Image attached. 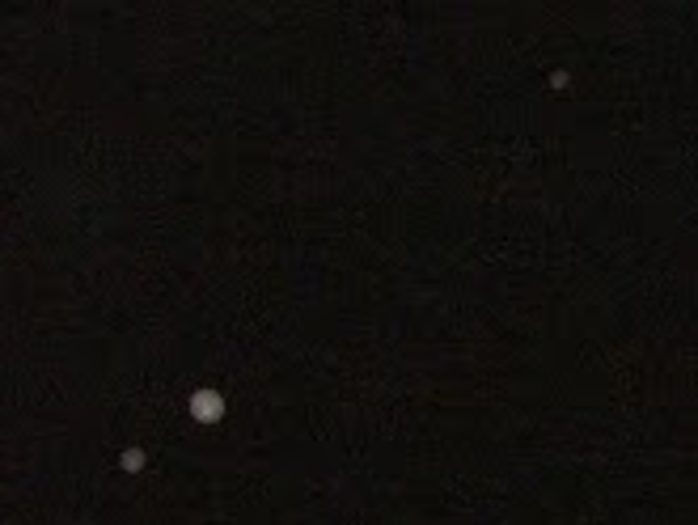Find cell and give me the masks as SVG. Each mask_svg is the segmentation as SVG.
Listing matches in <instances>:
<instances>
[{"label": "cell", "mask_w": 698, "mask_h": 525, "mask_svg": "<svg viewBox=\"0 0 698 525\" xmlns=\"http://www.w3.org/2000/svg\"><path fill=\"white\" fill-rule=\"evenodd\" d=\"M191 411H195V419H203V424H216L221 419V394L216 390H195L191 394Z\"/></svg>", "instance_id": "cell-1"}, {"label": "cell", "mask_w": 698, "mask_h": 525, "mask_svg": "<svg viewBox=\"0 0 698 525\" xmlns=\"http://www.w3.org/2000/svg\"><path fill=\"white\" fill-rule=\"evenodd\" d=\"M123 466H127V470H136V466H144V453H140V449H136V453H123Z\"/></svg>", "instance_id": "cell-2"}]
</instances>
